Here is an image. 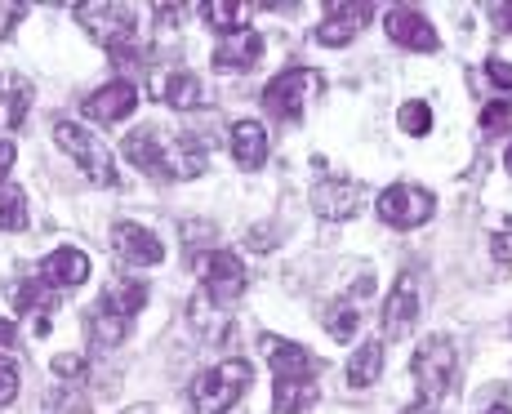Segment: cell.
<instances>
[{
  "instance_id": "obj_15",
  "label": "cell",
  "mask_w": 512,
  "mask_h": 414,
  "mask_svg": "<svg viewBox=\"0 0 512 414\" xmlns=\"http://www.w3.org/2000/svg\"><path fill=\"white\" fill-rule=\"evenodd\" d=\"M415 317H419V281H415V272H401L388 303H383V330H388L392 339H401V334L415 325Z\"/></svg>"
},
{
  "instance_id": "obj_27",
  "label": "cell",
  "mask_w": 512,
  "mask_h": 414,
  "mask_svg": "<svg viewBox=\"0 0 512 414\" xmlns=\"http://www.w3.org/2000/svg\"><path fill=\"white\" fill-rule=\"evenodd\" d=\"M125 325H130V321L112 317V312H94V317H90V334H94V343L112 348V343H121V339H125Z\"/></svg>"
},
{
  "instance_id": "obj_5",
  "label": "cell",
  "mask_w": 512,
  "mask_h": 414,
  "mask_svg": "<svg viewBox=\"0 0 512 414\" xmlns=\"http://www.w3.org/2000/svg\"><path fill=\"white\" fill-rule=\"evenodd\" d=\"M54 143L63 147L67 156H72L76 170H81L94 187H116V183H121V174H116L112 152H107V147L98 143V138H94L90 130H81L76 121H58V125H54Z\"/></svg>"
},
{
  "instance_id": "obj_36",
  "label": "cell",
  "mask_w": 512,
  "mask_h": 414,
  "mask_svg": "<svg viewBox=\"0 0 512 414\" xmlns=\"http://www.w3.org/2000/svg\"><path fill=\"white\" fill-rule=\"evenodd\" d=\"M14 348H18V330H14V321L0 317V352H14Z\"/></svg>"
},
{
  "instance_id": "obj_33",
  "label": "cell",
  "mask_w": 512,
  "mask_h": 414,
  "mask_svg": "<svg viewBox=\"0 0 512 414\" xmlns=\"http://www.w3.org/2000/svg\"><path fill=\"white\" fill-rule=\"evenodd\" d=\"M490 254H495V263L512 268V232H495V241H490Z\"/></svg>"
},
{
  "instance_id": "obj_28",
  "label": "cell",
  "mask_w": 512,
  "mask_h": 414,
  "mask_svg": "<svg viewBox=\"0 0 512 414\" xmlns=\"http://www.w3.org/2000/svg\"><path fill=\"white\" fill-rule=\"evenodd\" d=\"M397 121H401V130H406V134L423 138V134L432 130V107H428V103H401Z\"/></svg>"
},
{
  "instance_id": "obj_12",
  "label": "cell",
  "mask_w": 512,
  "mask_h": 414,
  "mask_svg": "<svg viewBox=\"0 0 512 414\" xmlns=\"http://www.w3.org/2000/svg\"><path fill=\"white\" fill-rule=\"evenodd\" d=\"M361 201H366V196H361V183H352V179H326V183L312 187V210L330 223L357 219Z\"/></svg>"
},
{
  "instance_id": "obj_32",
  "label": "cell",
  "mask_w": 512,
  "mask_h": 414,
  "mask_svg": "<svg viewBox=\"0 0 512 414\" xmlns=\"http://www.w3.org/2000/svg\"><path fill=\"white\" fill-rule=\"evenodd\" d=\"M18 18H23V5H9V0H0V41H5V36L18 27Z\"/></svg>"
},
{
  "instance_id": "obj_6",
  "label": "cell",
  "mask_w": 512,
  "mask_h": 414,
  "mask_svg": "<svg viewBox=\"0 0 512 414\" xmlns=\"http://www.w3.org/2000/svg\"><path fill=\"white\" fill-rule=\"evenodd\" d=\"M455 370H459V361H455V343L450 339L432 334V339L419 343V352H415V388H419L423 406L437 401V397H446V392L455 388Z\"/></svg>"
},
{
  "instance_id": "obj_17",
  "label": "cell",
  "mask_w": 512,
  "mask_h": 414,
  "mask_svg": "<svg viewBox=\"0 0 512 414\" xmlns=\"http://www.w3.org/2000/svg\"><path fill=\"white\" fill-rule=\"evenodd\" d=\"M263 58V36L259 32H232V36H223L219 49H214V67L219 72H245V67H254Z\"/></svg>"
},
{
  "instance_id": "obj_25",
  "label": "cell",
  "mask_w": 512,
  "mask_h": 414,
  "mask_svg": "<svg viewBox=\"0 0 512 414\" xmlns=\"http://www.w3.org/2000/svg\"><path fill=\"white\" fill-rule=\"evenodd\" d=\"M27 228V196L18 187H0V232Z\"/></svg>"
},
{
  "instance_id": "obj_14",
  "label": "cell",
  "mask_w": 512,
  "mask_h": 414,
  "mask_svg": "<svg viewBox=\"0 0 512 414\" xmlns=\"http://www.w3.org/2000/svg\"><path fill=\"white\" fill-rule=\"evenodd\" d=\"M134 107H139V90H134L130 81H112V85H103V90H94L85 98L81 112L98 125H116V121H125Z\"/></svg>"
},
{
  "instance_id": "obj_4",
  "label": "cell",
  "mask_w": 512,
  "mask_h": 414,
  "mask_svg": "<svg viewBox=\"0 0 512 414\" xmlns=\"http://www.w3.org/2000/svg\"><path fill=\"white\" fill-rule=\"evenodd\" d=\"M250 366L245 361H223V366H210L192 379V410L196 414H228L236 401L250 388Z\"/></svg>"
},
{
  "instance_id": "obj_37",
  "label": "cell",
  "mask_w": 512,
  "mask_h": 414,
  "mask_svg": "<svg viewBox=\"0 0 512 414\" xmlns=\"http://www.w3.org/2000/svg\"><path fill=\"white\" fill-rule=\"evenodd\" d=\"M495 18H499V27H508V32H512V5H499Z\"/></svg>"
},
{
  "instance_id": "obj_30",
  "label": "cell",
  "mask_w": 512,
  "mask_h": 414,
  "mask_svg": "<svg viewBox=\"0 0 512 414\" xmlns=\"http://www.w3.org/2000/svg\"><path fill=\"white\" fill-rule=\"evenodd\" d=\"M85 357H72V352H63V357H54V374L58 379H85Z\"/></svg>"
},
{
  "instance_id": "obj_18",
  "label": "cell",
  "mask_w": 512,
  "mask_h": 414,
  "mask_svg": "<svg viewBox=\"0 0 512 414\" xmlns=\"http://www.w3.org/2000/svg\"><path fill=\"white\" fill-rule=\"evenodd\" d=\"M27 112H32V85L27 76H0V130H23Z\"/></svg>"
},
{
  "instance_id": "obj_2",
  "label": "cell",
  "mask_w": 512,
  "mask_h": 414,
  "mask_svg": "<svg viewBox=\"0 0 512 414\" xmlns=\"http://www.w3.org/2000/svg\"><path fill=\"white\" fill-rule=\"evenodd\" d=\"M263 357L272 366V414H303L317 401V370H312V357L299 348V343H285L277 334H263L259 339Z\"/></svg>"
},
{
  "instance_id": "obj_38",
  "label": "cell",
  "mask_w": 512,
  "mask_h": 414,
  "mask_svg": "<svg viewBox=\"0 0 512 414\" xmlns=\"http://www.w3.org/2000/svg\"><path fill=\"white\" fill-rule=\"evenodd\" d=\"M406 414H437V410H432V406H423V401H419V406H410Z\"/></svg>"
},
{
  "instance_id": "obj_7",
  "label": "cell",
  "mask_w": 512,
  "mask_h": 414,
  "mask_svg": "<svg viewBox=\"0 0 512 414\" xmlns=\"http://www.w3.org/2000/svg\"><path fill=\"white\" fill-rule=\"evenodd\" d=\"M321 72H312V67H290V72H281L277 81L263 90V107H268V116H277V121H299L303 112H308V103L321 94Z\"/></svg>"
},
{
  "instance_id": "obj_34",
  "label": "cell",
  "mask_w": 512,
  "mask_h": 414,
  "mask_svg": "<svg viewBox=\"0 0 512 414\" xmlns=\"http://www.w3.org/2000/svg\"><path fill=\"white\" fill-rule=\"evenodd\" d=\"M14 397H18V374L9 366H0V406H9Z\"/></svg>"
},
{
  "instance_id": "obj_29",
  "label": "cell",
  "mask_w": 512,
  "mask_h": 414,
  "mask_svg": "<svg viewBox=\"0 0 512 414\" xmlns=\"http://www.w3.org/2000/svg\"><path fill=\"white\" fill-rule=\"evenodd\" d=\"M508 121H512L508 103H490L486 112H481V130H486V134H504V130H508Z\"/></svg>"
},
{
  "instance_id": "obj_31",
  "label": "cell",
  "mask_w": 512,
  "mask_h": 414,
  "mask_svg": "<svg viewBox=\"0 0 512 414\" xmlns=\"http://www.w3.org/2000/svg\"><path fill=\"white\" fill-rule=\"evenodd\" d=\"M486 76L499 85V90H512V63H504V58H490V63H486Z\"/></svg>"
},
{
  "instance_id": "obj_35",
  "label": "cell",
  "mask_w": 512,
  "mask_h": 414,
  "mask_svg": "<svg viewBox=\"0 0 512 414\" xmlns=\"http://www.w3.org/2000/svg\"><path fill=\"white\" fill-rule=\"evenodd\" d=\"M14 161H18V147L9 143V138H0V183L9 179V170H14Z\"/></svg>"
},
{
  "instance_id": "obj_8",
  "label": "cell",
  "mask_w": 512,
  "mask_h": 414,
  "mask_svg": "<svg viewBox=\"0 0 512 414\" xmlns=\"http://www.w3.org/2000/svg\"><path fill=\"white\" fill-rule=\"evenodd\" d=\"M192 272H196V281H201L205 299L219 303V308L245 294V263L236 259L232 250H201L192 263Z\"/></svg>"
},
{
  "instance_id": "obj_20",
  "label": "cell",
  "mask_w": 512,
  "mask_h": 414,
  "mask_svg": "<svg viewBox=\"0 0 512 414\" xmlns=\"http://www.w3.org/2000/svg\"><path fill=\"white\" fill-rule=\"evenodd\" d=\"M232 156L241 170H263V161H268V134H263L259 121L232 125Z\"/></svg>"
},
{
  "instance_id": "obj_1",
  "label": "cell",
  "mask_w": 512,
  "mask_h": 414,
  "mask_svg": "<svg viewBox=\"0 0 512 414\" xmlns=\"http://www.w3.org/2000/svg\"><path fill=\"white\" fill-rule=\"evenodd\" d=\"M125 156L139 165L143 174H156V179H196L205 170V156L196 147V138H183V134H165V130H134L125 138Z\"/></svg>"
},
{
  "instance_id": "obj_40",
  "label": "cell",
  "mask_w": 512,
  "mask_h": 414,
  "mask_svg": "<svg viewBox=\"0 0 512 414\" xmlns=\"http://www.w3.org/2000/svg\"><path fill=\"white\" fill-rule=\"evenodd\" d=\"M504 165H508V174H512V147H508V156H504Z\"/></svg>"
},
{
  "instance_id": "obj_9",
  "label": "cell",
  "mask_w": 512,
  "mask_h": 414,
  "mask_svg": "<svg viewBox=\"0 0 512 414\" xmlns=\"http://www.w3.org/2000/svg\"><path fill=\"white\" fill-rule=\"evenodd\" d=\"M432 214H437V201L419 183H392L379 192V219L392 228H423Z\"/></svg>"
},
{
  "instance_id": "obj_22",
  "label": "cell",
  "mask_w": 512,
  "mask_h": 414,
  "mask_svg": "<svg viewBox=\"0 0 512 414\" xmlns=\"http://www.w3.org/2000/svg\"><path fill=\"white\" fill-rule=\"evenodd\" d=\"M147 303V285L143 281H112L103 294V312H112V317L130 321L134 312H143Z\"/></svg>"
},
{
  "instance_id": "obj_16",
  "label": "cell",
  "mask_w": 512,
  "mask_h": 414,
  "mask_svg": "<svg viewBox=\"0 0 512 414\" xmlns=\"http://www.w3.org/2000/svg\"><path fill=\"white\" fill-rule=\"evenodd\" d=\"M41 281L58 285V290H76V285L90 281V254L76 250V245H58V250L41 263Z\"/></svg>"
},
{
  "instance_id": "obj_26",
  "label": "cell",
  "mask_w": 512,
  "mask_h": 414,
  "mask_svg": "<svg viewBox=\"0 0 512 414\" xmlns=\"http://www.w3.org/2000/svg\"><path fill=\"white\" fill-rule=\"evenodd\" d=\"M14 303H18V312H49L54 308V285H45V281H23L14 290Z\"/></svg>"
},
{
  "instance_id": "obj_39",
  "label": "cell",
  "mask_w": 512,
  "mask_h": 414,
  "mask_svg": "<svg viewBox=\"0 0 512 414\" xmlns=\"http://www.w3.org/2000/svg\"><path fill=\"white\" fill-rule=\"evenodd\" d=\"M486 414H512V406H490Z\"/></svg>"
},
{
  "instance_id": "obj_23",
  "label": "cell",
  "mask_w": 512,
  "mask_h": 414,
  "mask_svg": "<svg viewBox=\"0 0 512 414\" xmlns=\"http://www.w3.org/2000/svg\"><path fill=\"white\" fill-rule=\"evenodd\" d=\"M201 14H205V23H210L214 32L232 36V32H245V18H250V5H241V0H205Z\"/></svg>"
},
{
  "instance_id": "obj_19",
  "label": "cell",
  "mask_w": 512,
  "mask_h": 414,
  "mask_svg": "<svg viewBox=\"0 0 512 414\" xmlns=\"http://www.w3.org/2000/svg\"><path fill=\"white\" fill-rule=\"evenodd\" d=\"M361 294H366V299L374 294V276H370V272L357 281V290H352V294H343V299L334 303V308H330V317H326L330 334H334V339H339V343H348L352 334H357V321H361Z\"/></svg>"
},
{
  "instance_id": "obj_10",
  "label": "cell",
  "mask_w": 512,
  "mask_h": 414,
  "mask_svg": "<svg viewBox=\"0 0 512 414\" xmlns=\"http://www.w3.org/2000/svg\"><path fill=\"white\" fill-rule=\"evenodd\" d=\"M370 18H374V9L366 5V0H348V5H326V18H321V27H317V41H321V45H330V49H339V45L357 41V36L370 27Z\"/></svg>"
},
{
  "instance_id": "obj_13",
  "label": "cell",
  "mask_w": 512,
  "mask_h": 414,
  "mask_svg": "<svg viewBox=\"0 0 512 414\" xmlns=\"http://www.w3.org/2000/svg\"><path fill=\"white\" fill-rule=\"evenodd\" d=\"M112 250L121 254L125 263H134V268H156V263H165V245L156 241V232H147L130 219H121L112 228Z\"/></svg>"
},
{
  "instance_id": "obj_3",
  "label": "cell",
  "mask_w": 512,
  "mask_h": 414,
  "mask_svg": "<svg viewBox=\"0 0 512 414\" xmlns=\"http://www.w3.org/2000/svg\"><path fill=\"white\" fill-rule=\"evenodd\" d=\"M72 14H76V23L90 32V41L98 49H107L112 58H130L134 27H139L130 5H103V0H94V5H76Z\"/></svg>"
},
{
  "instance_id": "obj_11",
  "label": "cell",
  "mask_w": 512,
  "mask_h": 414,
  "mask_svg": "<svg viewBox=\"0 0 512 414\" xmlns=\"http://www.w3.org/2000/svg\"><path fill=\"white\" fill-rule=\"evenodd\" d=\"M383 27H388V36L401 49H419V54H432V49H441V36H437V27L428 23V14H419V9H410V5L388 9Z\"/></svg>"
},
{
  "instance_id": "obj_24",
  "label": "cell",
  "mask_w": 512,
  "mask_h": 414,
  "mask_svg": "<svg viewBox=\"0 0 512 414\" xmlns=\"http://www.w3.org/2000/svg\"><path fill=\"white\" fill-rule=\"evenodd\" d=\"M379 370H383V343H366V348L352 352L348 383H352V388H370V383L379 379Z\"/></svg>"
},
{
  "instance_id": "obj_21",
  "label": "cell",
  "mask_w": 512,
  "mask_h": 414,
  "mask_svg": "<svg viewBox=\"0 0 512 414\" xmlns=\"http://www.w3.org/2000/svg\"><path fill=\"white\" fill-rule=\"evenodd\" d=\"M161 98L170 107H179V112H187V107H205V103H210V90H205L192 72H170V76H165V85H161Z\"/></svg>"
}]
</instances>
